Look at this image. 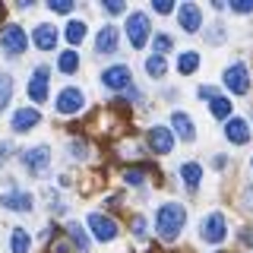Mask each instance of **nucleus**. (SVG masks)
<instances>
[{
    "label": "nucleus",
    "instance_id": "nucleus-1",
    "mask_svg": "<svg viewBox=\"0 0 253 253\" xmlns=\"http://www.w3.org/2000/svg\"><path fill=\"white\" fill-rule=\"evenodd\" d=\"M184 221H187V209L180 203H165L158 209L155 218V231L162 234V241H174L180 231H184Z\"/></svg>",
    "mask_w": 253,
    "mask_h": 253
},
{
    "label": "nucleus",
    "instance_id": "nucleus-2",
    "mask_svg": "<svg viewBox=\"0 0 253 253\" xmlns=\"http://www.w3.org/2000/svg\"><path fill=\"white\" fill-rule=\"evenodd\" d=\"M149 32H152V22H149L146 13H130V16H126V35H130V44L136 47V51L146 47Z\"/></svg>",
    "mask_w": 253,
    "mask_h": 253
},
{
    "label": "nucleus",
    "instance_id": "nucleus-3",
    "mask_svg": "<svg viewBox=\"0 0 253 253\" xmlns=\"http://www.w3.org/2000/svg\"><path fill=\"white\" fill-rule=\"evenodd\" d=\"M221 79H225V85L234 95H247L250 92V70H247V63H231V67L221 73Z\"/></svg>",
    "mask_w": 253,
    "mask_h": 253
},
{
    "label": "nucleus",
    "instance_id": "nucleus-4",
    "mask_svg": "<svg viewBox=\"0 0 253 253\" xmlns=\"http://www.w3.org/2000/svg\"><path fill=\"white\" fill-rule=\"evenodd\" d=\"M26 44H29V38H26V32L19 26H3L0 29V47H3L10 57H19V54L26 51Z\"/></svg>",
    "mask_w": 253,
    "mask_h": 253
},
{
    "label": "nucleus",
    "instance_id": "nucleus-5",
    "mask_svg": "<svg viewBox=\"0 0 253 253\" xmlns=\"http://www.w3.org/2000/svg\"><path fill=\"white\" fill-rule=\"evenodd\" d=\"M22 165L29 168V174L42 177V174L47 171V165H51V149H47V146H35V149H29V152L22 155Z\"/></svg>",
    "mask_w": 253,
    "mask_h": 253
},
{
    "label": "nucleus",
    "instance_id": "nucleus-6",
    "mask_svg": "<svg viewBox=\"0 0 253 253\" xmlns=\"http://www.w3.org/2000/svg\"><path fill=\"white\" fill-rule=\"evenodd\" d=\"M117 44H121V32L114 26H101L98 35H95V54H98V57H108V54L117 51Z\"/></svg>",
    "mask_w": 253,
    "mask_h": 253
},
{
    "label": "nucleus",
    "instance_id": "nucleus-7",
    "mask_svg": "<svg viewBox=\"0 0 253 253\" xmlns=\"http://www.w3.org/2000/svg\"><path fill=\"white\" fill-rule=\"evenodd\" d=\"M225 234H228V221H225V215H221V212L206 215V221H203V241L218 244V241H225Z\"/></svg>",
    "mask_w": 253,
    "mask_h": 253
},
{
    "label": "nucleus",
    "instance_id": "nucleus-8",
    "mask_svg": "<svg viewBox=\"0 0 253 253\" xmlns=\"http://www.w3.org/2000/svg\"><path fill=\"white\" fill-rule=\"evenodd\" d=\"M47 76H51V70L42 63V67H35V76H32V83H29V98L38 101V105H44V101H47V92H51Z\"/></svg>",
    "mask_w": 253,
    "mask_h": 253
},
{
    "label": "nucleus",
    "instance_id": "nucleus-9",
    "mask_svg": "<svg viewBox=\"0 0 253 253\" xmlns=\"http://www.w3.org/2000/svg\"><path fill=\"white\" fill-rule=\"evenodd\" d=\"M146 139H149V146H152L155 155H168L171 146H174V133L168 126H152V130L146 133Z\"/></svg>",
    "mask_w": 253,
    "mask_h": 253
},
{
    "label": "nucleus",
    "instance_id": "nucleus-10",
    "mask_svg": "<svg viewBox=\"0 0 253 253\" xmlns=\"http://www.w3.org/2000/svg\"><path fill=\"white\" fill-rule=\"evenodd\" d=\"M89 228H92L95 241H114L117 237V225L108 215H101V212H92L89 215Z\"/></svg>",
    "mask_w": 253,
    "mask_h": 253
},
{
    "label": "nucleus",
    "instance_id": "nucleus-11",
    "mask_svg": "<svg viewBox=\"0 0 253 253\" xmlns=\"http://www.w3.org/2000/svg\"><path fill=\"white\" fill-rule=\"evenodd\" d=\"M57 111L60 114H79L83 111V92L76 85H67L60 95H57Z\"/></svg>",
    "mask_w": 253,
    "mask_h": 253
},
{
    "label": "nucleus",
    "instance_id": "nucleus-12",
    "mask_svg": "<svg viewBox=\"0 0 253 253\" xmlns=\"http://www.w3.org/2000/svg\"><path fill=\"white\" fill-rule=\"evenodd\" d=\"M101 83H105L108 89H130V67H124V63L108 67L105 73H101Z\"/></svg>",
    "mask_w": 253,
    "mask_h": 253
},
{
    "label": "nucleus",
    "instance_id": "nucleus-13",
    "mask_svg": "<svg viewBox=\"0 0 253 253\" xmlns=\"http://www.w3.org/2000/svg\"><path fill=\"white\" fill-rule=\"evenodd\" d=\"M32 42L42 47V51H51V47L57 44V26H51V22H38L35 32H32Z\"/></svg>",
    "mask_w": 253,
    "mask_h": 253
},
{
    "label": "nucleus",
    "instance_id": "nucleus-14",
    "mask_svg": "<svg viewBox=\"0 0 253 253\" xmlns=\"http://www.w3.org/2000/svg\"><path fill=\"white\" fill-rule=\"evenodd\" d=\"M177 19H180V29L184 32H200V26H203V13H200L196 3H184L180 13H177Z\"/></svg>",
    "mask_w": 253,
    "mask_h": 253
},
{
    "label": "nucleus",
    "instance_id": "nucleus-15",
    "mask_svg": "<svg viewBox=\"0 0 253 253\" xmlns=\"http://www.w3.org/2000/svg\"><path fill=\"white\" fill-rule=\"evenodd\" d=\"M38 121H42V114H38L35 108H19L13 114V130H19V133H26V130H32Z\"/></svg>",
    "mask_w": 253,
    "mask_h": 253
},
{
    "label": "nucleus",
    "instance_id": "nucleus-16",
    "mask_svg": "<svg viewBox=\"0 0 253 253\" xmlns=\"http://www.w3.org/2000/svg\"><path fill=\"white\" fill-rule=\"evenodd\" d=\"M225 136L231 139V142H237V146H241V142H247V139H250L247 121H244V117H231V121H228V126H225Z\"/></svg>",
    "mask_w": 253,
    "mask_h": 253
},
{
    "label": "nucleus",
    "instance_id": "nucleus-17",
    "mask_svg": "<svg viewBox=\"0 0 253 253\" xmlns=\"http://www.w3.org/2000/svg\"><path fill=\"white\" fill-rule=\"evenodd\" d=\"M171 126L177 130L180 139H193L196 136V126H193V121H190L184 111H174V114H171Z\"/></svg>",
    "mask_w": 253,
    "mask_h": 253
},
{
    "label": "nucleus",
    "instance_id": "nucleus-18",
    "mask_svg": "<svg viewBox=\"0 0 253 253\" xmlns=\"http://www.w3.org/2000/svg\"><path fill=\"white\" fill-rule=\"evenodd\" d=\"M0 206H6V209H19V212H29V209H32V196H29V193H19V190H13V193H3V196H0Z\"/></svg>",
    "mask_w": 253,
    "mask_h": 253
},
{
    "label": "nucleus",
    "instance_id": "nucleus-19",
    "mask_svg": "<svg viewBox=\"0 0 253 253\" xmlns=\"http://www.w3.org/2000/svg\"><path fill=\"white\" fill-rule=\"evenodd\" d=\"M67 237L76 244L79 250H89L92 247V241L85 237V231H83V225H76V221H70V228H67Z\"/></svg>",
    "mask_w": 253,
    "mask_h": 253
},
{
    "label": "nucleus",
    "instance_id": "nucleus-20",
    "mask_svg": "<svg viewBox=\"0 0 253 253\" xmlns=\"http://www.w3.org/2000/svg\"><path fill=\"white\" fill-rule=\"evenodd\" d=\"M196 67H200V57H196L193 51H184V54H180V57H177V73L190 76V73H193Z\"/></svg>",
    "mask_w": 253,
    "mask_h": 253
},
{
    "label": "nucleus",
    "instance_id": "nucleus-21",
    "mask_svg": "<svg viewBox=\"0 0 253 253\" xmlns=\"http://www.w3.org/2000/svg\"><path fill=\"white\" fill-rule=\"evenodd\" d=\"M209 111L215 117H231V101L221 98V95H212V98H209Z\"/></svg>",
    "mask_w": 253,
    "mask_h": 253
},
{
    "label": "nucleus",
    "instance_id": "nucleus-22",
    "mask_svg": "<svg viewBox=\"0 0 253 253\" xmlns=\"http://www.w3.org/2000/svg\"><path fill=\"white\" fill-rule=\"evenodd\" d=\"M180 174H184V180H187V187H200V177H203V168L196 162H187L184 168H180Z\"/></svg>",
    "mask_w": 253,
    "mask_h": 253
},
{
    "label": "nucleus",
    "instance_id": "nucleus-23",
    "mask_svg": "<svg viewBox=\"0 0 253 253\" xmlns=\"http://www.w3.org/2000/svg\"><path fill=\"white\" fill-rule=\"evenodd\" d=\"M10 247H13V253H29V231H26V228H16V231H13Z\"/></svg>",
    "mask_w": 253,
    "mask_h": 253
},
{
    "label": "nucleus",
    "instance_id": "nucleus-24",
    "mask_svg": "<svg viewBox=\"0 0 253 253\" xmlns=\"http://www.w3.org/2000/svg\"><path fill=\"white\" fill-rule=\"evenodd\" d=\"M165 67H168V63H165L162 54H152V57L146 60V73H149V76H155V79H162V76H165Z\"/></svg>",
    "mask_w": 253,
    "mask_h": 253
},
{
    "label": "nucleus",
    "instance_id": "nucleus-25",
    "mask_svg": "<svg viewBox=\"0 0 253 253\" xmlns=\"http://www.w3.org/2000/svg\"><path fill=\"white\" fill-rule=\"evenodd\" d=\"M83 38H85V22H79V19L67 22V42L70 44H79Z\"/></svg>",
    "mask_w": 253,
    "mask_h": 253
},
{
    "label": "nucleus",
    "instance_id": "nucleus-26",
    "mask_svg": "<svg viewBox=\"0 0 253 253\" xmlns=\"http://www.w3.org/2000/svg\"><path fill=\"white\" fill-rule=\"evenodd\" d=\"M60 70H63V73H76V70H79V54L67 47V51L60 54Z\"/></svg>",
    "mask_w": 253,
    "mask_h": 253
},
{
    "label": "nucleus",
    "instance_id": "nucleus-27",
    "mask_svg": "<svg viewBox=\"0 0 253 253\" xmlns=\"http://www.w3.org/2000/svg\"><path fill=\"white\" fill-rule=\"evenodd\" d=\"M10 95H13V79L6 73H0V111L10 105Z\"/></svg>",
    "mask_w": 253,
    "mask_h": 253
},
{
    "label": "nucleus",
    "instance_id": "nucleus-28",
    "mask_svg": "<svg viewBox=\"0 0 253 253\" xmlns=\"http://www.w3.org/2000/svg\"><path fill=\"white\" fill-rule=\"evenodd\" d=\"M130 228H133V234H136V237H146V218H142V215H133Z\"/></svg>",
    "mask_w": 253,
    "mask_h": 253
},
{
    "label": "nucleus",
    "instance_id": "nucleus-29",
    "mask_svg": "<svg viewBox=\"0 0 253 253\" xmlns=\"http://www.w3.org/2000/svg\"><path fill=\"white\" fill-rule=\"evenodd\" d=\"M124 177H126V184H142V180H146V174H142L139 168H130V171H124Z\"/></svg>",
    "mask_w": 253,
    "mask_h": 253
},
{
    "label": "nucleus",
    "instance_id": "nucleus-30",
    "mask_svg": "<svg viewBox=\"0 0 253 253\" xmlns=\"http://www.w3.org/2000/svg\"><path fill=\"white\" fill-rule=\"evenodd\" d=\"M168 47H174L171 35H158V38H155V51H158V54H165V51H168Z\"/></svg>",
    "mask_w": 253,
    "mask_h": 253
},
{
    "label": "nucleus",
    "instance_id": "nucleus-31",
    "mask_svg": "<svg viewBox=\"0 0 253 253\" xmlns=\"http://www.w3.org/2000/svg\"><path fill=\"white\" fill-rule=\"evenodd\" d=\"M47 6H51L54 13H70V10H73V3H70V0H51Z\"/></svg>",
    "mask_w": 253,
    "mask_h": 253
},
{
    "label": "nucleus",
    "instance_id": "nucleus-32",
    "mask_svg": "<svg viewBox=\"0 0 253 253\" xmlns=\"http://www.w3.org/2000/svg\"><path fill=\"white\" fill-rule=\"evenodd\" d=\"M231 10L234 13H253V0H234Z\"/></svg>",
    "mask_w": 253,
    "mask_h": 253
},
{
    "label": "nucleus",
    "instance_id": "nucleus-33",
    "mask_svg": "<svg viewBox=\"0 0 253 253\" xmlns=\"http://www.w3.org/2000/svg\"><path fill=\"white\" fill-rule=\"evenodd\" d=\"M67 250H70V237H63V241L51 244V253H67Z\"/></svg>",
    "mask_w": 253,
    "mask_h": 253
},
{
    "label": "nucleus",
    "instance_id": "nucleus-34",
    "mask_svg": "<svg viewBox=\"0 0 253 253\" xmlns=\"http://www.w3.org/2000/svg\"><path fill=\"white\" fill-rule=\"evenodd\" d=\"M105 10L108 13H124V3L121 0H105Z\"/></svg>",
    "mask_w": 253,
    "mask_h": 253
},
{
    "label": "nucleus",
    "instance_id": "nucleus-35",
    "mask_svg": "<svg viewBox=\"0 0 253 253\" xmlns=\"http://www.w3.org/2000/svg\"><path fill=\"white\" fill-rule=\"evenodd\" d=\"M171 10H174L171 0H155V13H171Z\"/></svg>",
    "mask_w": 253,
    "mask_h": 253
},
{
    "label": "nucleus",
    "instance_id": "nucleus-36",
    "mask_svg": "<svg viewBox=\"0 0 253 253\" xmlns=\"http://www.w3.org/2000/svg\"><path fill=\"white\" fill-rule=\"evenodd\" d=\"M241 241L247 244V247H253V228H244V234H241Z\"/></svg>",
    "mask_w": 253,
    "mask_h": 253
},
{
    "label": "nucleus",
    "instance_id": "nucleus-37",
    "mask_svg": "<svg viewBox=\"0 0 253 253\" xmlns=\"http://www.w3.org/2000/svg\"><path fill=\"white\" fill-rule=\"evenodd\" d=\"M244 203H247V206H250V209H253V187L247 190V193H244Z\"/></svg>",
    "mask_w": 253,
    "mask_h": 253
},
{
    "label": "nucleus",
    "instance_id": "nucleus-38",
    "mask_svg": "<svg viewBox=\"0 0 253 253\" xmlns=\"http://www.w3.org/2000/svg\"><path fill=\"white\" fill-rule=\"evenodd\" d=\"M0 16H3V6H0Z\"/></svg>",
    "mask_w": 253,
    "mask_h": 253
}]
</instances>
